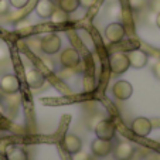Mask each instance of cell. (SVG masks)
Listing matches in <instances>:
<instances>
[{
    "instance_id": "9a60e30c",
    "label": "cell",
    "mask_w": 160,
    "mask_h": 160,
    "mask_svg": "<svg viewBox=\"0 0 160 160\" xmlns=\"http://www.w3.org/2000/svg\"><path fill=\"white\" fill-rule=\"evenodd\" d=\"M7 160H27V152L17 146H9L6 152Z\"/></svg>"
},
{
    "instance_id": "cb8c5ba5",
    "label": "cell",
    "mask_w": 160,
    "mask_h": 160,
    "mask_svg": "<svg viewBox=\"0 0 160 160\" xmlns=\"http://www.w3.org/2000/svg\"><path fill=\"white\" fill-rule=\"evenodd\" d=\"M0 160H2V157H0Z\"/></svg>"
},
{
    "instance_id": "7a4b0ae2",
    "label": "cell",
    "mask_w": 160,
    "mask_h": 160,
    "mask_svg": "<svg viewBox=\"0 0 160 160\" xmlns=\"http://www.w3.org/2000/svg\"><path fill=\"white\" fill-rule=\"evenodd\" d=\"M40 47L41 50L48 55L57 54L61 50V38L57 36V34H45L44 37L40 41Z\"/></svg>"
},
{
    "instance_id": "44dd1931",
    "label": "cell",
    "mask_w": 160,
    "mask_h": 160,
    "mask_svg": "<svg viewBox=\"0 0 160 160\" xmlns=\"http://www.w3.org/2000/svg\"><path fill=\"white\" fill-rule=\"evenodd\" d=\"M153 75L156 77L157 79H160V61H157L153 65Z\"/></svg>"
},
{
    "instance_id": "30bf717a",
    "label": "cell",
    "mask_w": 160,
    "mask_h": 160,
    "mask_svg": "<svg viewBox=\"0 0 160 160\" xmlns=\"http://www.w3.org/2000/svg\"><path fill=\"white\" fill-rule=\"evenodd\" d=\"M0 88L6 94H16L20 89V81L16 75L7 74V75L2 77V79H0Z\"/></svg>"
},
{
    "instance_id": "2e32d148",
    "label": "cell",
    "mask_w": 160,
    "mask_h": 160,
    "mask_svg": "<svg viewBox=\"0 0 160 160\" xmlns=\"http://www.w3.org/2000/svg\"><path fill=\"white\" fill-rule=\"evenodd\" d=\"M58 6H60L61 10H64L65 13L71 14V13L78 10L79 0H60V2H58Z\"/></svg>"
},
{
    "instance_id": "6da1fadb",
    "label": "cell",
    "mask_w": 160,
    "mask_h": 160,
    "mask_svg": "<svg viewBox=\"0 0 160 160\" xmlns=\"http://www.w3.org/2000/svg\"><path fill=\"white\" fill-rule=\"evenodd\" d=\"M109 68L116 75H121V74L126 72L130 68L129 58H128L126 52H113L111 55V58H109Z\"/></svg>"
},
{
    "instance_id": "3957f363",
    "label": "cell",
    "mask_w": 160,
    "mask_h": 160,
    "mask_svg": "<svg viewBox=\"0 0 160 160\" xmlns=\"http://www.w3.org/2000/svg\"><path fill=\"white\" fill-rule=\"evenodd\" d=\"M79 61H81L79 52L72 47L65 48L60 55V62L64 68H75L79 64Z\"/></svg>"
},
{
    "instance_id": "4fadbf2b",
    "label": "cell",
    "mask_w": 160,
    "mask_h": 160,
    "mask_svg": "<svg viewBox=\"0 0 160 160\" xmlns=\"http://www.w3.org/2000/svg\"><path fill=\"white\" fill-rule=\"evenodd\" d=\"M64 148L70 154H75L81 150L82 148V142L77 135H72V133H68L64 138Z\"/></svg>"
},
{
    "instance_id": "ac0fdd59",
    "label": "cell",
    "mask_w": 160,
    "mask_h": 160,
    "mask_svg": "<svg viewBox=\"0 0 160 160\" xmlns=\"http://www.w3.org/2000/svg\"><path fill=\"white\" fill-rule=\"evenodd\" d=\"M9 3L12 4L14 9H23V7L28 3V0H9Z\"/></svg>"
},
{
    "instance_id": "ffe728a7",
    "label": "cell",
    "mask_w": 160,
    "mask_h": 160,
    "mask_svg": "<svg viewBox=\"0 0 160 160\" xmlns=\"http://www.w3.org/2000/svg\"><path fill=\"white\" fill-rule=\"evenodd\" d=\"M94 3H95V0H79V6L85 7V9H89Z\"/></svg>"
},
{
    "instance_id": "ba28073f",
    "label": "cell",
    "mask_w": 160,
    "mask_h": 160,
    "mask_svg": "<svg viewBox=\"0 0 160 160\" xmlns=\"http://www.w3.org/2000/svg\"><path fill=\"white\" fill-rule=\"evenodd\" d=\"M91 152L97 157H106L112 152V143L111 140H103L97 138L91 143Z\"/></svg>"
},
{
    "instance_id": "7c38bea8",
    "label": "cell",
    "mask_w": 160,
    "mask_h": 160,
    "mask_svg": "<svg viewBox=\"0 0 160 160\" xmlns=\"http://www.w3.org/2000/svg\"><path fill=\"white\" fill-rule=\"evenodd\" d=\"M55 9L57 7H55L52 0H38V3L36 6V13L41 18H50Z\"/></svg>"
},
{
    "instance_id": "8992f818",
    "label": "cell",
    "mask_w": 160,
    "mask_h": 160,
    "mask_svg": "<svg viewBox=\"0 0 160 160\" xmlns=\"http://www.w3.org/2000/svg\"><path fill=\"white\" fill-rule=\"evenodd\" d=\"M115 133H116L115 125L112 123L111 121H101V122H98V125L95 126V135H97V138H99V139L112 140L115 138Z\"/></svg>"
},
{
    "instance_id": "d6986e66",
    "label": "cell",
    "mask_w": 160,
    "mask_h": 160,
    "mask_svg": "<svg viewBox=\"0 0 160 160\" xmlns=\"http://www.w3.org/2000/svg\"><path fill=\"white\" fill-rule=\"evenodd\" d=\"M129 3H130V6H132V9L139 10L146 4V0H129Z\"/></svg>"
},
{
    "instance_id": "5b68a950",
    "label": "cell",
    "mask_w": 160,
    "mask_h": 160,
    "mask_svg": "<svg viewBox=\"0 0 160 160\" xmlns=\"http://www.w3.org/2000/svg\"><path fill=\"white\" fill-rule=\"evenodd\" d=\"M112 94H113V97L116 98V99L119 101H126L129 99L130 97H132L133 94V87L130 82L128 81H118L113 84V87H112Z\"/></svg>"
},
{
    "instance_id": "277c9868",
    "label": "cell",
    "mask_w": 160,
    "mask_h": 160,
    "mask_svg": "<svg viewBox=\"0 0 160 160\" xmlns=\"http://www.w3.org/2000/svg\"><path fill=\"white\" fill-rule=\"evenodd\" d=\"M152 128H153L152 121L148 118H145V116H139V118L133 119L132 125H130L132 132L138 136H142V138L149 136V133L152 132Z\"/></svg>"
},
{
    "instance_id": "e0dca14e",
    "label": "cell",
    "mask_w": 160,
    "mask_h": 160,
    "mask_svg": "<svg viewBox=\"0 0 160 160\" xmlns=\"http://www.w3.org/2000/svg\"><path fill=\"white\" fill-rule=\"evenodd\" d=\"M50 18H51V21L55 23V24H61V23H65L68 20V13H65L61 9H55Z\"/></svg>"
},
{
    "instance_id": "52a82bcc",
    "label": "cell",
    "mask_w": 160,
    "mask_h": 160,
    "mask_svg": "<svg viewBox=\"0 0 160 160\" xmlns=\"http://www.w3.org/2000/svg\"><path fill=\"white\" fill-rule=\"evenodd\" d=\"M105 37L109 42H119L125 37V27L121 23H111L105 28Z\"/></svg>"
},
{
    "instance_id": "9c48e42d",
    "label": "cell",
    "mask_w": 160,
    "mask_h": 160,
    "mask_svg": "<svg viewBox=\"0 0 160 160\" xmlns=\"http://www.w3.org/2000/svg\"><path fill=\"white\" fill-rule=\"evenodd\" d=\"M135 153V146L129 142H121L113 149L115 160H130Z\"/></svg>"
},
{
    "instance_id": "5bb4252c",
    "label": "cell",
    "mask_w": 160,
    "mask_h": 160,
    "mask_svg": "<svg viewBox=\"0 0 160 160\" xmlns=\"http://www.w3.org/2000/svg\"><path fill=\"white\" fill-rule=\"evenodd\" d=\"M26 79H27V84L30 85L31 88H40L42 84H44L45 78L38 70H30L26 74Z\"/></svg>"
},
{
    "instance_id": "8fae6325",
    "label": "cell",
    "mask_w": 160,
    "mask_h": 160,
    "mask_svg": "<svg viewBox=\"0 0 160 160\" xmlns=\"http://www.w3.org/2000/svg\"><path fill=\"white\" fill-rule=\"evenodd\" d=\"M128 58H129V64L130 67L140 70L148 64V54L142 50H132L128 52Z\"/></svg>"
},
{
    "instance_id": "7402d4cb",
    "label": "cell",
    "mask_w": 160,
    "mask_h": 160,
    "mask_svg": "<svg viewBox=\"0 0 160 160\" xmlns=\"http://www.w3.org/2000/svg\"><path fill=\"white\" fill-rule=\"evenodd\" d=\"M74 160H89V159H88L87 154L81 153V154H78V156H74Z\"/></svg>"
},
{
    "instance_id": "603a6c76",
    "label": "cell",
    "mask_w": 160,
    "mask_h": 160,
    "mask_svg": "<svg viewBox=\"0 0 160 160\" xmlns=\"http://www.w3.org/2000/svg\"><path fill=\"white\" fill-rule=\"evenodd\" d=\"M156 26L160 28V12L157 13V16H156Z\"/></svg>"
}]
</instances>
